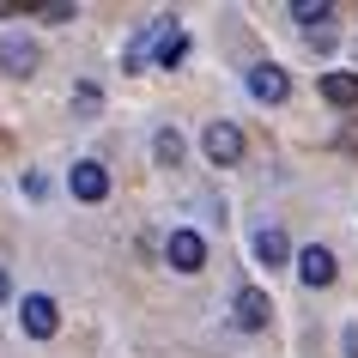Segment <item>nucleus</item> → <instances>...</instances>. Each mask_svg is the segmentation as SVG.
I'll list each match as a JSON object with an SVG mask.
<instances>
[{
  "label": "nucleus",
  "mask_w": 358,
  "mask_h": 358,
  "mask_svg": "<svg viewBox=\"0 0 358 358\" xmlns=\"http://www.w3.org/2000/svg\"><path fill=\"white\" fill-rule=\"evenodd\" d=\"M0 67H6V73H19V79H31V73L43 67V49L24 37V31H0Z\"/></svg>",
  "instance_id": "nucleus-1"
},
{
  "label": "nucleus",
  "mask_w": 358,
  "mask_h": 358,
  "mask_svg": "<svg viewBox=\"0 0 358 358\" xmlns=\"http://www.w3.org/2000/svg\"><path fill=\"white\" fill-rule=\"evenodd\" d=\"M19 322H24V334H31V340H49L61 328V303L49 298V292H31V298L19 303Z\"/></svg>",
  "instance_id": "nucleus-2"
},
{
  "label": "nucleus",
  "mask_w": 358,
  "mask_h": 358,
  "mask_svg": "<svg viewBox=\"0 0 358 358\" xmlns=\"http://www.w3.org/2000/svg\"><path fill=\"white\" fill-rule=\"evenodd\" d=\"M164 262L176 267V273H201V267H207V237H201V231H170Z\"/></svg>",
  "instance_id": "nucleus-3"
},
{
  "label": "nucleus",
  "mask_w": 358,
  "mask_h": 358,
  "mask_svg": "<svg viewBox=\"0 0 358 358\" xmlns=\"http://www.w3.org/2000/svg\"><path fill=\"white\" fill-rule=\"evenodd\" d=\"M201 146H207L213 164H237V158H243V128H237V122H213V128L201 134Z\"/></svg>",
  "instance_id": "nucleus-4"
},
{
  "label": "nucleus",
  "mask_w": 358,
  "mask_h": 358,
  "mask_svg": "<svg viewBox=\"0 0 358 358\" xmlns=\"http://www.w3.org/2000/svg\"><path fill=\"white\" fill-rule=\"evenodd\" d=\"M67 182H73V201H85V207H97V201L110 194V170L97 164V158H79Z\"/></svg>",
  "instance_id": "nucleus-5"
},
{
  "label": "nucleus",
  "mask_w": 358,
  "mask_h": 358,
  "mask_svg": "<svg viewBox=\"0 0 358 358\" xmlns=\"http://www.w3.org/2000/svg\"><path fill=\"white\" fill-rule=\"evenodd\" d=\"M249 92L262 97V103H285V92H292V79H285V67L262 61V67H249Z\"/></svg>",
  "instance_id": "nucleus-6"
},
{
  "label": "nucleus",
  "mask_w": 358,
  "mask_h": 358,
  "mask_svg": "<svg viewBox=\"0 0 358 358\" xmlns=\"http://www.w3.org/2000/svg\"><path fill=\"white\" fill-rule=\"evenodd\" d=\"M334 273H340V267H334V249L310 243V249L298 255V280H303V285H334Z\"/></svg>",
  "instance_id": "nucleus-7"
},
{
  "label": "nucleus",
  "mask_w": 358,
  "mask_h": 358,
  "mask_svg": "<svg viewBox=\"0 0 358 358\" xmlns=\"http://www.w3.org/2000/svg\"><path fill=\"white\" fill-rule=\"evenodd\" d=\"M267 316H273V303H267V292H255V285H243L237 292V328H267Z\"/></svg>",
  "instance_id": "nucleus-8"
},
{
  "label": "nucleus",
  "mask_w": 358,
  "mask_h": 358,
  "mask_svg": "<svg viewBox=\"0 0 358 358\" xmlns=\"http://www.w3.org/2000/svg\"><path fill=\"white\" fill-rule=\"evenodd\" d=\"M255 262H262V267H285V262H292V243H285L280 225H262V231H255Z\"/></svg>",
  "instance_id": "nucleus-9"
},
{
  "label": "nucleus",
  "mask_w": 358,
  "mask_h": 358,
  "mask_svg": "<svg viewBox=\"0 0 358 358\" xmlns=\"http://www.w3.org/2000/svg\"><path fill=\"white\" fill-rule=\"evenodd\" d=\"M322 97H328L334 110H352L358 103V73H328L322 79Z\"/></svg>",
  "instance_id": "nucleus-10"
},
{
  "label": "nucleus",
  "mask_w": 358,
  "mask_h": 358,
  "mask_svg": "<svg viewBox=\"0 0 358 358\" xmlns=\"http://www.w3.org/2000/svg\"><path fill=\"white\" fill-rule=\"evenodd\" d=\"M292 19L310 24V31H322V24L334 19V6H328V0H298V6H292Z\"/></svg>",
  "instance_id": "nucleus-11"
},
{
  "label": "nucleus",
  "mask_w": 358,
  "mask_h": 358,
  "mask_svg": "<svg viewBox=\"0 0 358 358\" xmlns=\"http://www.w3.org/2000/svg\"><path fill=\"white\" fill-rule=\"evenodd\" d=\"M182 55H189V43H182V31H170V37L158 43V67H176Z\"/></svg>",
  "instance_id": "nucleus-12"
},
{
  "label": "nucleus",
  "mask_w": 358,
  "mask_h": 358,
  "mask_svg": "<svg viewBox=\"0 0 358 358\" xmlns=\"http://www.w3.org/2000/svg\"><path fill=\"white\" fill-rule=\"evenodd\" d=\"M158 164H182V134H158Z\"/></svg>",
  "instance_id": "nucleus-13"
},
{
  "label": "nucleus",
  "mask_w": 358,
  "mask_h": 358,
  "mask_svg": "<svg viewBox=\"0 0 358 358\" xmlns=\"http://www.w3.org/2000/svg\"><path fill=\"white\" fill-rule=\"evenodd\" d=\"M97 103H103V92H97L92 79H85V85H79V92H73V110H79V115H92Z\"/></svg>",
  "instance_id": "nucleus-14"
},
{
  "label": "nucleus",
  "mask_w": 358,
  "mask_h": 358,
  "mask_svg": "<svg viewBox=\"0 0 358 358\" xmlns=\"http://www.w3.org/2000/svg\"><path fill=\"white\" fill-rule=\"evenodd\" d=\"M24 194H31V201H43V194H49V176H43V170H31V176H24Z\"/></svg>",
  "instance_id": "nucleus-15"
},
{
  "label": "nucleus",
  "mask_w": 358,
  "mask_h": 358,
  "mask_svg": "<svg viewBox=\"0 0 358 358\" xmlns=\"http://www.w3.org/2000/svg\"><path fill=\"white\" fill-rule=\"evenodd\" d=\"M346 358H358V322L346 328Z\"/></svg>",
  "instance_id": "nucleus-16"
},
{
  "label": "nucleus",
  "mask_w": 358,
  "mask_h": 358,
  "mask_svg": "<svg viewBox=\"0 0 358 358\" xmlns=\"http://www.w3.org/2000/svg\"><path fill=\"white\" fill-rule=\"evenodd\" d=\"M13 298V280H6V267H0V303Z\"/></svg>",
  "instance_id": "nucleus-17"
}]
</instances>
